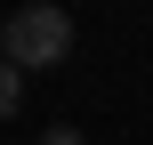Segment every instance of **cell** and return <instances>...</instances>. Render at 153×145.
I'll return each instance as SVG.
<instances>
[{
	"instance_id": "1",
	"label": "cell",
	"mask_w": 153,
	"mask_h": 145,
	"mask_svg": "<svg viewBox=\"0 0 153 145\" xmlns=\"http://www.w3.org/2000/svg\"><path fill=\"white\" fill-rule=\"evenodd\" d=\"M65 57H73V16H65L56 0H24V8L0 24V65L48 73V65H65Z\"/></svg>"
},
{
	"instance_id": "2",
	"label": "cell",
	"mask_w": 153,
	"mask_h": 145,
	"mask_svg": "<svg viewBox=\"0 0 153 145\" xmlns=\"http://www.w3.org/2000/svg\"><path fill=\"white\" fill-rule=\"evenodd\" d=\"M16 105H24V73H16V65H0V121H8Z\"/></svg>"
},
{
	"instance_id": "3",
	"label": "cell",
	"mask_w": 153,
	"mask_h": 145,
	"mask_svg": "<svg viewBox=\"0 0 153 145\" xmlns=\"http://www.w3.org/2000/svg\"><path fill=\"white\" fill-rule=\"evenodd\" d=\"M40 145H89V137H81L73 121H56V129H40Z\"/></svg>"
}]
</instances>
